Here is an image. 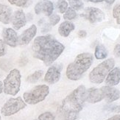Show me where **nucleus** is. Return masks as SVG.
<instances>
[{"mask_svg":"<svg viewBox=\"0 0 120 120\" xmlns=\"http://www.w3.org/2000/svg\"><path fill=\"white\" fill-rule=\"evenodd\" d=\"M10 4L15 5L18 7H26L27 4L28 0H8Z\"/></svg>","mask_w":120,"mask_h":120,"instance_id":"393cba45","label":"nucleus"},{"mask_svg":"<svg viewBox=\"0 0 120 120\" xmlns=\"http://www.w3.org/2000/svg\"><path fill=\"white\" fill-rule=\"evenodd\" d=\"M43 75H44V71L42 70H38L35 71L33 74L29 75L27 77V81L31 83L36 82L41 77H42Z\"/></svg>","mask_w":120,"mask_h":120,"instance_id":"aec40b11","label":"nucleus"},{"mask_svg":"<svg viewBox=\"0 0 120 120\" xmlns=\"http://www.w3.org/2000/svg\"><path fill=\"white\" fill-rule=\"evenodd\" d=\"M105 1L106 2V3H108L109 4H113L115 0H105Z\"/></svg>","mask_w":120,"mask_h":120,"instance_id":"c9c22d12","label":"nucleus"},{"mask_svg":"<svg viewBox=\"0 0 120 120\" xmlns=\"http://www.w3.org/2000/svg\"><path fill=\"white\" fill-rule=\"evenodd\" d=\"M22 75L19 70L13 69L9 72L3 82V91L6 94L15 96L19 93L21 86Z\"/></svg>","mask_w":120,"mask_h":120,"instance_id":"39448f33","label":"nucleus"},{"mask_svg":"<svg viewBox=\"0 0 120 120\" xmlns=\"http://www.w3.org/2000/svg\"><path fill=\"white\" fill-rule=\"evenodd\" d=\"M7 52L6 44H4L3 40L0 39V57L4 56Z\"/></svg>","mask_w":120,"mask_h":120,"instance_id":"cd10ccee","label":"nucleus"},{"mask_svg":"<svg viewBox=\"0 0 120 120\" xmlns=\"http://www.w3.org/2000/svg\"><path fill=\"white\" fill-rule=\"evenodd\" d=\"M56 8L60 13H64L68 8V2L66 0H58L56 4Z\"/></svg>","mask_w":120,"mask_h":120,"instance_id":"4be33fe9","label":"nucleus"},{"mask_svg":"<svg viewBox=\"0 0 120 120\" xmlns=\"http://www.w3.org/2000/svg\"><path fill=\"white\" fill-rule=\"evenodd\" d=\"M27 106L26 103L22 97L10 98L4 104L1 109V113L4 116H10L18 113Z\"/></svg>","mask_w":120,"mask_h":120,"instance_id":"0eeeda50","label":"nucleus"},{"mask_svg":"<svg viewBox=\"0 0 120 120\" xmlns=\"http://www.w3.org/2000/svg\"><path fill=\"white\" fill-rule=\"evenodd\" d=\"M70 6L75 10H79L82 8L83 2L82 0H68Z\"/></svg>","mask_w":120,"mask_h":120,"instance_id":"5701e85b","label":"nucleus"},{"mask_svg":"<svg viewBox=\"0 0 120 120\" xmlns=\"http://www.w3.org/2000/svg\"><path fill=\"white\" fill-rule=\"evenodd\" d=\"M114 55L116 57H120V44H116L114 47Z\"/></svg>","mask_w":120,"mask_h":120,"instance_id":"c756f323","label":"nucleus"},{"mask_svg":"<svg viewBox=\"0 0 120 120\" xmlns=\"http://www.w3.org/2000/svg\"><path fill=\"white\" fill-rule=\"evenodd\" d=\"M49 86L46 85L36 86L30 91L24 93V101L29 105H35L44 101L49 94Z\"/></svg>","mask_w":120,"mask_h":120,"instance_id":"423d86ee","label":"nucleus"},{"mask_svg":"<svg viewBox=\"0 0 120 120\" xmlns=\"http://www.w3.org/2000/svg\"><path fill=\"white\" fill-rule=\"evenodd\" d=\"M10 22H12L13 27L15 30H18L25 26L26 23H27V19H26V15L23 10H15L13 14H12Z\"/></svg>","mask_w":120,"mask_h":120,"instance_id":"9b49d317","label":"nucleus"},{"mask_svg":"<svg viewBox=\"0 0 120 120\" xmlns=\"http://www.w3.org/2000/svg\"><path fill=\"white\" fill-rule=\"evenodd\" d=\"M2 38L4 44L11 47H15L19 44L18 35L12 28H4L2 32Z\"/></svg>","mask_w":120,"mask_h":120,"instance_id":"1a4fd4ad","label":"nucleus"},{"mask_svg":"<svg viewBox=\"0 0 120 120\" xmlns=\"http://www.w3.org/2000/svg\"><path fill=\"white\" fill-rule=\"evenodd\" d=\"M35 120H37V119H35Z\"/></svg>","mask_w":120,"mask_h":120,"instance_id":"58836bf2","label":"nucleus"},{"mask_svg":"<svg viewBox=\"0 0 120 120\" xmlns=\"http://www.w3.org/2000/svg\"><path fill=\"white\" fill-rule=\"evenodd\" d=\"M86 91L85 86H80L63 100L60 110L65 120L78 118L86 102Z\"/></svg>","mask_w":120,"mask_h":120,"instance_id":"f03ea898","label":"nucleus"},{"mask_svg":"<svg viewBox=\"0 0 120 120\" xmlns=\"http://www.w3.org/2000/svg\"><path fill=\"white\" fill-rule=\"evenodd\" d=\"M0 119H1V116H0Z\"/></svg>","mask_w":120,"mask_h":120,"instance_id":"4c0bfd02","label":"nucleus"},{"mask_svg":"<svg viewBox=\"0 0 120 120\" xmlns=\"http://www.w3.org/2000/svg\"><path fill=\"white\" fill-rule=\"evenodd\" d=\"M104 99L101 88H91L86 91V101L89 103H97Z\"/></svg>","mask_w":120,"mask_h":120,"instance_id":"f8f14e48","label":"nucleus"},{"mask_svg":"<svg viewBox=\"0 0 120 120\" xmlns=\"http://www.w3.org/2000/svg\"><path fill=\"white\" fill-rule=\"evenodd\" d=\"M42 6H43V2H39L35 4V13L37 15H39L41 12H42Z\"/></svg>","mask_w":120,"mask_h":120,"instance_id":"c85d7f7f","label":"nucleus"},{"mask_svg":"<svg viewBox=\"0 0 120 120\" xmlns=\"http://www.w3.org/2000/svg\"><path fill=\"white\" fill-rule=\"evenodd\" d=\"M3 92V82L2 81H0V94H2Z\"/></svg>","mask_w":120,"mask_h":120,"instance_id":"f704fd0d","label":"nucleus"},{"mask_svg":"<svg viewBox=\"0 0 120 120\" xmlns=\"http://www.w3.org/2000/svg\"><path fill=\"white\" fill-rule=\"evenodd\" d=\"M94 56L98 60H102L108 56V52L105 46L102 45H97L95 48Z\"/></svg>","mask_w":120,"mask_h":120,"instance_id":"a211bd4d","label":"nucleus"},{"mask_svg":"<svg viewBox=\"0 0 120 120\" xmlns=\"http://www.w3.org/2000/svg\"><path fill=\"white\" fill-rule=\"evenodd\" d=\"M82 15L92 24L101 22L105 19V13L100 9L93 7L87 8Z\"/></svg>","mask_w":120,"mask_h":120,"instance_id":"6e6552de","label":"nucleus"},{"mask_svg":"<svg viewBox=\"0 0 120 120\" xmlns=\"http://www.w3.org/2000/svg\"><path fill=\"white\" fill-rule=\"evenodd\" d=\"M120 82V68L116 67L112 69L106 77L105 83L108 86L113 87Z\"/></svg>","mask_w":120,"mask_h":120,"instance_id":"2eb2a0df","label":"nucleus"},{"mask_svg":"<svg viewBox=\"0 0 120 120\" xmlns=\"http://www.w3.org/2000/svg\"><path fill=\"white\" fill-rule=\"evenodd\" d=\"M113 15L114 19H116V23L120 24V4L115 5L113 9Z\"/></svg>","mask_w":120,"mask_h":120,"instance_id":"b1692460","label":"nucleus"},{"mask_svg":"<svg viewBox=\"0 0 120 120\" xmlns=\"http://www.w3.org/2000/svg\"><path fill=\"white\" fill-rule=\"evenodd\" d=\"M55 117L51 112H45L38 116V120H55Z\"/></svg>","mask_w":120,"mask_h":120,"instance_id":"a878e982","label":"nucleus"},{"mask_svg":"<svg viewBox=\"0 0 120 120\" xmlns=\"http://www.w3.org/2000/svg\"><path fill=\"white\" fill-rule=\"evenodd\" d=\"M54 10V5L53 3L50 1H44L43 2V6H42V12L47 16H50L52 14Z\"/></svg>","mask_w":120,"mask_h":120,"instance_id":"6ab92c4d","label":"nucleus"},{"mask_svg":"<svg viewBox=\"0 0 120 120\" xmlns=\"http://www.w3.org/2000/svg\"><path fill=\"white\" fill-rule=\"evenodd\" d=\"M12 17V9L6 4H0V22L8 24Z\"/></svg>","mask_w":120,"mask_h":120,"instance_id":"dca6fc26","label":"nucleus"},{"mask_svg":"<svg viewBox=\"0 0 120 120\" xmlns=\"http://www.w3.org/2000/svg\"><path fill=\"white\" fill-rule=\"evenodd\" d=\"M76 17H77L76 11L73 8H71V7L67 8L66 11L64 13V19L65 20H69V21L73 20V19H75Z\"/></svg>","mask_w":120,"mask_h":120,"instance_id":"412c9836","label":"nucleus"},{"mask_svg":"<svg viewBox=\"0 0 120 120\" xmlns=\"http://www.w3.org/2000/svg\"><path fill=\"white\" fill-rule=\"evenodd\" d=\"M75 29V26L71 22L66 21L61 23L58 27V33L63 37H68L71 31Z\"/></svg>","mask_w":120,"mask_h":120,"instance_id":"f3484780","label":"nucleus"},{"mask_svg":"<svg viewBox=\"0 0 120 120\" xmlns=\"http://www.w3.org/2000/svg\"><path fill=\"white\" fill-rule=\"evenodd\" d=\"M42 1H43V2H44V1H46V0H42Z\"/></svg>","mask_w":120,"mask_h":120,"instance_id":"e433bc0d","label":"nucleus"},{"mask_svg":"<svg viewBox=\"0 0 120 120\" xmlns=\"http://www.w3.org/2000/svg\"><path fill=\"white\" fill-rule=\"evenodd\" d=\"M37 33V27L35 24L31 25L30 27L25 30L19 37V44L27 45L33 39Z\"/></svg>","mask_w":120,"mask_h":120,"instance_id":"9d476101","label":"nucleus"},{"mask_svg":"<svg viewBox=\"0 0 120 120\" xmlns=\"http://www.w3.org/2000/svg\"><path fill=\"white\" fill-rule=\"evenodd\" d=\"M88 1L94 2V3H98V2H101L105 1V0H88Z\"/></svg>","mask_w":120,"mask_h":120,"instance_id":"72a5a7b5","label":"nucleus"},{"mask_svg":"<svg viewBox=\"0 0 120 120\" xmlns=\"http://www.w3.org/2000/svg\"><path fill=\"white\" fill-rule=\"evenodd\" d=\"M109 111H113V112H116V113H120V105L116 106V105H112L111 107L109 108L108 109Z\"/></svg>","mask_w":120,"mask_h":120,"instance_id":"7c9ffc66","label":"nucleus"},{"mask_svg":"<svg viewBox=\"0 0 120 120\" xmlns=\"http://www.w3.org/2000/svg\"><path fill=\"white\" fill-rule=\"evenodd\" d=\"M94 57L91 53L79 54L74 62L71 63L66 69V77L71 80H78L82 75L91 67Z\"/></svg>","mask_w":120,"mask_h":120,"instance_id":"7ed1b4c3","label":"nucleus"},{"mask_svg":"<svg viewBox=\"0 0 120 120\" xmlns=\"http://www.w3.org/2000/svg\"><path fill=\"white\" fill-rule=\"evenodd\" d=\"M60 20V15L57 14H52L49 16V24L51 26H55Z\"/></svg>","mask_w":120,"mask_h":120,"instance_id":"bb28decb","label":"nucleus"},{"mask_svg":"<svg viewBox=\"0 0 120 120\" xmlns=\"http://www.w3.org/2000/svg\"><path fill=\"white\" fill-rule=\"evenodd\" d=\"M106 120H120V115H115Z\"/></svg>","mask_w":120,"mask_h":120,"instance_id":"473e14b6","label":"nucleus"},{"mask_svg":"<svg viewBox=\"0 0 120 120\" xmlns=\"http://www.w3.org/2000/svg\"><path fill=\"white\" fill-rule=\"evenodd\" d=\"M60 78V69L58 66H51L47 70L45 74L44 80L49 83V84H54V83L58 82Z\"/></svg>","mask_w":120,"mask_h":120,"instance_id":"4468645a","label":"nucleus"},{"mask_svg":"<svg viewBox=\"0 0 120 120\" xmlns=\"http://www.w3.org/2000/svg\"><path fill=\"white\" fill-rule=\"evenodd\" d=\"M86 35H87V33L85 30H80L79 32H78V36H79L80 38H85Z\"/></svg>","mask_w":120,"mask_h":120,"instance_id":"2f4dec72","label":"nucleus"},{"mask_svg":"<svg viewBox=\"0 0 120 120\" xmlns=\"http://www.w3.org/2000/svg\"><path fill=\"white\" fill-rule=\"evenodd\" d=\"M64 49V45L51 35L35 38L32 47L34 58L43 61L46 66L52 64L63 53Z\"/></svg>","mask_w":120,"mask_h":120,"instance_id":"f257e3e1","label":"nucleus"},{"mask_svg":"<svg viewBox=\"0 0 120 120\" xmlns=\"http://www.w3.org/2000/svg\"><path fill=\"white\" fill-rule=\"evenodd\" d=\"M115 61L113 58L104 60L97 66L89 74V80L91 82L100 84L105 80L110 71L113 69Z\"/></svg>","mask_w":120,"mask_h":120,"instance_id":"20e7f679","label":"nucleus"},{"mask_svg":"<svg viewBox=\"0 0 120 120\" xmlns=\"http://www.w3.org/2000/svg\"><path fill=\"white\" fill-rule=\"evenodd\" d=\"M101 90L103 93L104 99H105L106 102L108 103L116 101L120 97L119 91L114 87L105 86L102 87Z\"/></svg>","mask_w":120,"mask_h":120,"instance_id":"ddd939ff","label":"nucleus"}]
</instances>
